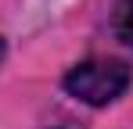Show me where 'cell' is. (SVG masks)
<instances>
[{
    "mask_svg": "<svg viewBox=\"0 0 133 129\" xmlns=\"http://www.w3.org/2000/svg\"><path fill=\"white\" fill-rule=\"evenodd\" d=\"M133 83V68L119 58H90V61H79L65 72V86L68 97L83 101L90 108H104V104H115Z\"/></svg>",
    "mask_w": 133,
    "mask_h": 129,
    "instance_id": "obj_1",
    "label": "cell"
},
{
    "mask_svg": "<svg viewBox=\"0 0 133 129\" xmlns=\"http://www.w3.org/2000/svg\"><path fill=\"white\" fill-rule=\"evenodd\" d=\"M4 54H7V43H4V36H0V61H4Z\"/></svg>",
    "mask_w": 133,
    "mask_h": 129,
    "instance_id": "obj_3",
    "label": "cell"
},
{
    "mask_svg": "<svg viewBox=\"0 0 133 129\" xmlns=\"http://www.w3.org/2000/svg\"><path fill=\"white\" fill-rule=\"evenodd\" d=\"M111 29H115V40H119V43L133 47V0H119V4H115Z\"/></svg>",
    "mask_w": 133,
    "mask_h": 129,
    "instance_id": "obj_2",
    "label": "cell"
}]
</instances>
